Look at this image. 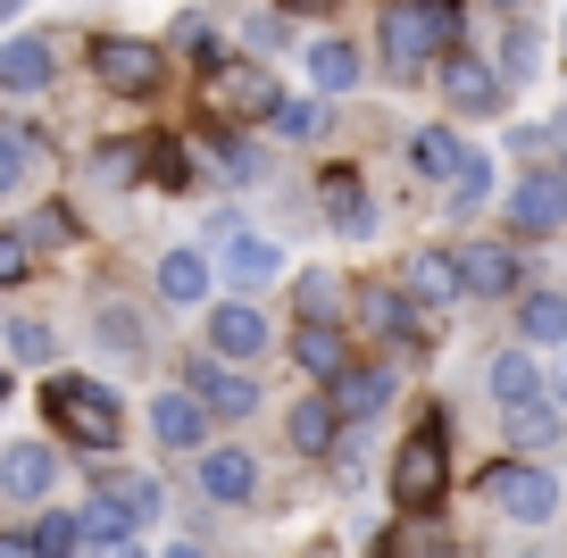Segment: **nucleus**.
<instances>
[{
  "label": "nucleus",
  "instance_id": "f257e3e1",
  "mask_svg": "<svg viewBox=\"0 0 567 558\" xmlns=\"http://www.w3.org/2000/svg\"><path fill=\"white\" fill-rule=\"evenodd\" d=\"M451 34H460V0H401L384 18V59L392 75H417V68H443Z\"/></svg>",
  "mask_w": 567,
  "mask_h": 558
},
{
  "label": "nucleus",
  "instance_id": "f03ea898",
  "mask_svg": "<svg viewBox=\"0 0 567 558\" xmlns=\"http://www.w3.org/2000/svg\"><path fill=\"white\" fill-rule=\"evenodd\" d=\"M42 409H51V425H68L75 451H117L125 442V409L109 401L92 375H59V384L42 392Z\"/></svg>",
  "mask_w": 567,
  "mask_h": 558
},
{
  "label": "nucleus",
  "instance_id": "7ed1b4c3",
  "mask_svg": "<svg viewBox=\"0 0 567 558\" xmlns=\"http://www.w3.org/2000/svg\"><path fill=\"white\" fill-rule=\"evenodd\" d=\"M451 425L443 417H425L417 434L401 442V458H392V500L409 508V517H425V508L443 500V484H451Z\"/></svg>",
  "mask_w": 567,
  "mask_h": 558
},
{
  "label": "nucleus",
  "instance_id": "20e7f679",
  "mask_svg": "<svg viewBox=\"0 0 567 558\" xmlns=\"http://www.w3.org/2000/svg\"><path fill=\"white\" fill-rule=\"evenodd\" d=\"M92 75H101L109 92H151L159 84V51L134 34H92Z\"/></svg>",
  "mask_w": 567,
  "mask_h": 558
},
{
  "label": "nucleus",
  "instance_id": "39448f33",
  "mask_svg": "<svg viewBox=\"0 0 567 558\" xmlns=\"http://www.w3.org/2000/svg\"><path fill=\"white\" fill-rule=\"evenodd\" d=\"M509 226H517V234H559V226H567V175H559V167L517 175V193H509Z\"/></svg>",
  "mask_w": 567,
  "mask_h": 558
},
{
  "label": "nucleus",
  "instance_id": "423d86ee",
  "mask_svg": "<svg viewBox=\"0 0 567 558\" xmlns=\"http://www.w3.org/2000/svg\"><path fill=\"white\" fill-rule=\"evenodd\" d=\"M484 492H493L509 517H526V525H550V517H559V484H550V475H534V467H493V475H484Z\"/></svg>",
  "mask_w": 567,
  "mask_h": 558
},
{
  "label": "nucleus",
  "instance_id": "0eeeda50",
  "mask_svg": "<svg viewBox=\"0 0 567 558\" xmlns=\"http://www.w3.org/2000/svg\"><path fill=\"white\" fill-rule=\"evenodd\" d=\"M460 276H467V300H509L517 292V250L509 242H467Z\"/></svg>",
  "mask_w": 567,
  "mask_h": 558
},
{
  "label": "nucleus",
  "instance_id": "6e6552de",
  "mask_svg": "<svg viewBox=\"0 0 567 558\" xmlns=\"http://www.w3.org/2000/svg\"><path fill=\"white\" fill-rule=\"evenodd\" d=\"M401 292L417 300V309H451V300H467V276H460V259H451V250H417Z\"/></svg>",
  "mask_w": 567,
  "mask_h": 558
},
{
  "label": "nucleus",
  "instance_id": "1a4fd4ad",
  "mask_svg": "<svg viewBox=\"0 0 567 558\" xmlns=\"http://www.w3.org/2000/svg\"><path fill=\"white\" fill-rule=\"evenodd\" d=\"M151 434H159L167 451H200V434H209V401H200V392H159V401H151Z\"/></svg>",
  "mask_w": 567,
  "mask_h": 558
},
{
  "label": "nucleus",
  "instance_id": "9d476101",
  "mask_svg": "<svg viewBox=\"0 0 567 558\" xmlns=\"http://www.w3.org/2000/svg\"><path fill=\"white\" fill-rule=\"evenodd\" d=\"M250 492H259V467H250L243 451H200V500H217V508H243Z\"/></svg>",
  "mask_w": 567,
  "mask_h": 558
},
{
  "label": "nucleus",
  "instance_id": "9b49d317",
  "mask_svg": "<svg viewBox=\"0 0 567 558\" xmlns=\"http://www.w3.org/2000/svg\"><path fill=\"white\" fill-rule=\"evenodd\" d=\"M443 92L467 108V117H493V108H501V75L484 68V59H467V51L443 59Z\"/></svg>",
  "mask_w": 567,
  "mask_h": 558
},
{
  "label": "nucleus",
  "instance_id": "f8f14e48",
  "mask_svg": "<svg viewBox=\"0 0 567 558\" xmlns=\"http://www.w3.org/2000/svg\"><path fill=\"white\" fill-rule=\"evenodd\" d=\"M217 108H234V117H276L284 108V92L267 84V68H217Z\"/></svg>",
  "mask_w": 567,
  "mask_h": 558
},
{
  "label": "nucleus",
  "instance_id": "ddd939ff",
  "mask_svg": "<svg viewBox=\"0 0 567 558\" xmlns=\"http://www.w3.org/2000/svg\"><path fill=\"white\" fill-rule=\"evenodd\" d=\"M292 366L318 375V384H342V375H351V342H342L334 326H301L292 333Z\"/></svg>",
  "mask_w": 567,
  "mask_h": 558
},
{
  "label": "nucleus",
  "instance_id": "4468645a",
  "mask_svg": "<svg viewBox=\"0 0 567 558\" xmlns=\"http://www.w3.org/2000/svg\"><path fill=\"white\" fill-rule=\"evenodd\" d=\"M209 342L226 350V359H259V350H267V317L250 309V300H217V317H209Z\"/></svg>",
  "mask_w": 567,
  "mask_h": 558
},
{
  "label": "nucleus",
  "instance_id": "2eb2a0df",
  "mask_svg": "<svg viewBox=\"0 0 567 558\" xmlns=\"http://www.w3.org/2000/svg\"><path fill=\"white\" fill-rule=\"evenodd\" d=\"M226 276L259 292V283H276V276H284V250L267 242V234H243V226H226Z\"/></svg>",
  "mask_w": 567,
  "mask_h": 558
},
{
  "label": "nucleus",
  "instance_id": "dca6fc26",
  "mask_svg": "<svg viewBox=\"0 0 567 558\" xmlns=\"http://www.w3.org/2000/svg\"><path fill=\"white\" fill-rule=\"evenodd\" d=\"M184 392H200L209 417H250V409H259V384L234 375V366H193V384H184Z\"/></svg>",
  "mask_w": 567,
  "mask_h": 558
},
{
  "label": "nucleus",
  "instance_id": "f3484780",
  "mask_svg": "<svg viewBox=\"0 0 567 558\" xmlns=\"http://www.w3.org/2000/svg\"><path fill=\"white\" fill-rule=\"evenodd\" d=\"M0 84L9 92H42L51 84V42L42 34H9L0 42Z\"/></svg>",
  "mask_w": 567,
  "mask_h": 558
},
{
  "label": "nucleus",
  "instance_id": "a211bd4d",
  "mask_svg": "<svg viewBox=\"0 0 567 558\" xmlns=\"http://www.w3.org/2000/svg\"><path fill=\"white\" fill-rule=\"evenodd\" d=\"M467 158H476V151H460V134H443V125L409 134V167H417V175H434V184H460V175H467Z\"/></svg>",
  "mask_w": 567,
  "mask_h": 558
},
{
  "label": "nucleus",
  "instance_id": "6ab92c4d",
  "mask_svg": "<svg viewBox=\"0 0 567 558\" xmlns=\"http://www.w3.org/2000/svg\"><path fill=\"white\" fill-rule=\"evenodd\" d=\"M51 451H42V442H18V451L0 458V492H9V500H42V492H51Z\"/></svg>",
  "mask_w": 567,
  "mask_h": 558
},
{
  "label": "nucleus",
  "instance_id": "aec40b11",
  "mask_svg": "<svg viewBox=\"0 0 567 558\" xmlns=\"http://www.w3.org/2000/svg\"><path fill=\"white\" fill-rule=\"evenodd\" d=\"M493 401L501 409H534V401H543V366H534V350H501V359H493Z\"/></svg>",
  "mask_w": 567,
  "mask_h": 558
},
{
  "label": "nucleus",
  "instance_id": "412c9836",
  "mask_svg": "<svg viewBox=\"0 0 567 558\" xmlns=\"http://www.w3.org/2000/svg\"><path fill=\"white\" fill-rule=\"evenodd\" d=\"M392 401V366H351V375H342V384H334V409H342V417H375V409H384Z\"/></svg>",
  "mask_w": 567,
  "mask_h": 558
},
{
  "label": "nucleus",
  "instance_id": "4be33fe9",
  "mask_svg": "<svg viewBox=\"0 0 567 558\" xmlns=\"http://www.w3.org/2000/svg\"><path fill=\"white\" fill-rule=\"evenodd\" d=\"M159 292L176 300V309H200V300H209V259H200V250H167L159 259Z\"/></svg>",
  "mask_w": 567,
  "mask_h": 558
},
{
  "label": "nucleus",
  "instance_id": "5701e85b",
  "mask_svg": "<svg viewBox=\"0 0 567 558\" xmlns=\"http://www.w3.org/2000/svg\"><path fill=\"white\" fill-rule=\"evenodd\" d=\"M517 333H526V350H559V342H567V300H559V292L517 300Z\"/></svg>",
  "mask_w": 567,
  "mask_h": 558
},
{
  "label": "nucleus",
  "instance_id": "b1692460",
  "mask_svg": "<svg viewBox=\"0 0 567 558\" xmlns=\"http://www.w3.org/2000/svg\"><path fill=\"white\" fill-rule=\"evenodd\" d=\"M318 200L334 209V226H342V234H368V193H359V175H351V167H326Z\"/></svg>",
  "mask_w": 567,
  "mask_h": 558
},
{
  "label": "nucleus",
  "instance_id": "393cba45",
  "mask_svg": "<svg viewBox=\"0 0 567 558\" xmlns=\"http://www.w3.org/2000/svg\"><path fill=\"white\" fill-rule=\"evenodd\" d=\"M334 434H342V409L334 401H301V409H292V442H301L309 458L334 451Z\"/></svg>",
  "mask_w": 567,
  "mask_h": 558
},
{
  "label": "nucleus",
  "instance_id": "a878e982",
  "mask_svg": "<svg viewBox=\"0 0 567 558\" xmlns=\"http://www.w3.org/2000/svg\"><path fill=\"white\" fill-rule=\"evenodd\" d=\"M309 75H318V92H351L359 84V51H351V42H318V51H309Z\"/></svg>",
  "mask_w": 567,
  "mask_h": 558
},
{
  "label": "nucleus",
  "instance_id": "bb28decb",
  "mask_svg": "<svg viewBox=\"0 0 567 558\" xmlns=\"http://www.w3.org/2000/svg\"><path fill=\"white\" fill-rule=\"evenodd\" d=\"M109 500H117L125 534H142V525L159 517V484H151V475H117V484H109Z\"/></svg>",
  "mask_w": 567,
  "mask_h": 558
},
{
  "label": "nucleus",
  "instance_id": "cd10ccee",
  "mask_svg": "<svg viewBox=\"0 0 567 558\" xmlns=\"http://www.w3.org/2000/svg\"><path fill=\"white\" fill-rule=\"evenodd\" d=\"M509 442H517V451H550V442H559V409H550V401L509 409Z\"/></svg>",
  "mask_w": 567,
  "mask_h": 558
},
{
  "label": "nucleus",
  "instance_id": "c85d7f7f",
  "mask_svg": "<svg viewBox=\"0 0 567 558\" xmlns=\"http://www.w3.org/2000/svg\"><path fill=\"white\" fill-rule=\"evenodd\" d=\"M34 541H42V558H75L92 534H84V517H75V508H51V517L34 525Z\"/></svg>",
  "mask_w": 567,
  "mask_h": 558
},
{
  "label": "nucleus",
  "instance_id": "c756f323",
  "mask_svg": "<svg viewBox=\"0 0 567 558\" xmlns=\"http://www.w3.org/2000/svg\"><path fill=\"white\" fill-rule=\"evenodd\" d=\"M18 234H25L34 250H68V242H75V209H34Z\"/></svg>",
  "mask_w": 567,
  "mask_h": 558
},
{
  "label": "nucleus",
  "instance_id": "7c9ffc66",
  "mask_svg": "<svg viewBox=\"0 0 567 558\" xmlns=\"http://www.w3.org/2000/svg\"><path fill=\"white\" fill-rule=\"evenodd\" d=\"M267 125H276L284 142H309V134H318V125H326V108H318V101H284V108H276V117H267Z\"/></svg>",
  "mask_w": 567,
  "mask_h": 558
},
{
  "label": "nucleus",
  "instance_id": "2f4dec72",
  "mask_svg": "<svg viewBox=\"0 0 567 558\" xmlns=\"http://www.w3.org/2000/svg\"><path fill=\"white\" fill-rule=\"evenodd\" d=\"M359 317H368L375 333H409V292H368V309H359Z\"/></svg>",
  "mask_w": 567,
  "mask_h": 558
},
{
  "label": "nucleus",
  "instance_id": "473e14b6",
  "mask_svg": "<svg viewBox=\"0 0 567 558\" xmlns=\"http://www.w3.org/2000/svg\"><path fill=\"white\" fill-rule=\"evenodd\" d=\"M9 359H25V366H42L51 359V333L34 326V317H18V326H9Z\"/></svg>",
  "mask_w": 567,
  "mask_h": 558
},
{
  "label": "nucleus",
  "instance_id": "72a5a7b5",
  "mask_svg": "<svg viewBox=\"0 0 567 558\" xmlns=\"http://www.w3.org/2000/svg\"><path fill=\"white\" fill-rule=\"evenodd\" d=\"M34 276V242L25 234H0V283H25Z\"/></svg>",
  "mask_w": 567,
  "mask_h": 558
},
{
  "label": "nucleus",
  "instance_id": "f704fd0d",
  "mask_svg": "<svg viewBox=\"0 0 567 558\" xmlns=\"http://www.w3.org/2000/svg\"><path fill=\"white\" fill-rule=\"evenodd\" d=\"M176 42L200 59V68H217V25H209V18H184V25H176Z\"/></svg>",
  "mask_w": 567,
  "mask_h": 558
},
{
  "label": "nucleus",
  "instance_id": "c9c22d12",
  "mask_svg": "<svg viewBox=\"0 0 567 558\" xmlns=\"http://www.w3.org/2000/svg\"><path fill=\"white\" fill-rule=\"evenodd\" d=\"M501 75H543V51H534V34H509V51H501Z\"/></svg>",
  "mask_w": 567,
  "mask_h": 558
},
{
  "label": "nucleus",
  "instance_id": "e433bc0d",
  "mask_svg": "<svg viewBox=\"0 0 567 558\" xmlns=\"http://www.w3.org/2000/svg\"><path fill=\"white\" fill-rule=\"evenodd\" d=\"M451 193H460V209H476V200L493 193V158H467V175L451 184Z\"/></svg>",
  "mask_w": 567,
  "mask_h": 558
},
{
  "label": "nucleus",
  "instance_id": "4c0bfd02",
  "mask_svg": "<svg viewBox=\"0 0 567 558\" xmlns=\"http://www.w3.org/2000/svg\"><path fill=\"white\" fill-rule=\"evenodd\" d=\"M151 158H159V167H151L159 184H184V151H176V142H151Z\"/></svg>",
  "mask_w": 567,
  "mask_h": 558
},
{
  "label": "nucleus",
  "instance_id": "58836bf2",
  "mask_svg": "<svg viewBox=\"0 0 567 558\" xmlns=\"http://www.w3.org/2000/svg\"><path fill=\"white\" fill-rule=\"evenodd\" d=\"M0 558H42V541L34 534H0Z\"/></svg>",
  "mask_w": 567,
  "mask_h": 558
},
{
  "label": "nucleus",
  "instance_id": "ea45409f",
  "mask_svg": "<svg viewBox=\"0 0 567 558\" xmlns=\"http://www.w3.org/2000/svg\"><path fill=\"white\" fill-rule=\"evenodd\" d=\"M101 558H142V550H134V541H109V550H101Z\"/></svg>",
  "mask_w": 567,
  "mask_h": 558
},
{
  "label": "nucleus",
  "instance_id": "a19ab883",
  "mask_svg": "<svg viewBox=\"0 0 567 558\" xmlns=\"http://www.w3.org/2000/svg\"><path fill=\"white\" fill-rule=\"evenodd\" d=\"M284 9H334V0H284Z\"/></svg>",
  "mask_w": 567,
  "mask_h": 558
},
{
  "label": "nucleus",
  "instance_id": "79ce46f5",
  "mask_svg": "<svg viewBox=\"0 0 567 558\" xmlns=\"http://www.w3.org/2000/svg\"><path fill=\"white\" fill-rule=\"evenodd\" d=\"M167 558H200V550H193V541H184V550H167Z\"/></svg>",
  "mask_w": 567,
  "mask_h": 558
},
{
  "label": "nucleus",
  "instance_id": "37998d69",
  "mask_svg": "<svg viewBox=\"0 0 567 558\" xmlns=\"http://www.w3.org/2000/svg\"><path fill=\"white\" fill-rule=\"evenodd\" d=\"M559 401H567V366H559Z\"/></svg>",
  "mask_w": 567,
  "mask_h": 558
},
{
  "label": "nucleus",
  "instance_id": "c03bdc74",
  "mask_svg": "<svg viewBox=\"0 0 567 558\" xmlns=\"http://www.w3.org/2000/svg\"><path fill=\"white\" fill-rule=\"evenodd\" d=\"M501 9H526V0H501Z\"/></svg>",
  "mask_w": 567,
  "mask_h": 558
}]
</instances>
